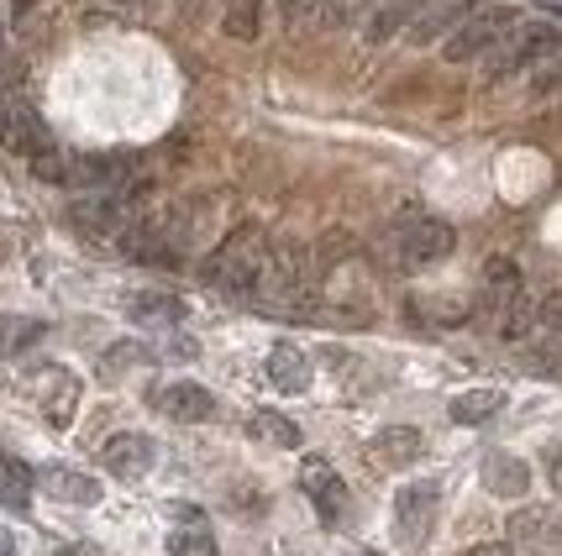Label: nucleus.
<instances>
[{
    "label": "nucleus",
    "instance_id": "f257e3e1",
    "mask_svg": "<svg viewBox=\"0 0 562 556\" xmlns=\"http://www.w3.org/2000/svg\"><path fill=\"white\" fill-rule=\"evenodd\" d=\"M263 273H269V237H263L258 226H237V231L200 263V279H205L211 290L232 294V299H258Z\"/></svg>",
    "mask_w": 562,
    "mask_h": 556
},
{
    "label": "nucleus",
    "instance_id": "f03ea898",
    "mask_svg": "<svg viewBox=\"0 0 562 556\" xmlns=\"http://www.w3.org/2000/svg\"><path fill=\"white\" fill-rule=\"evenodd\" d=\"M515 22H520V16H515L510 5H473L463 22H458V32L441 43L447 64H473V58H484L490 48H499V37H505Z\"/></svg>",
    "mask_w": 562,
    "mask_h": 556
},
{
    "label": "nucleus",
    "instance_id": "7ed1b4c3",
    "mask_svg": "<svg viewBox=\"0 0 562 556\" xmlns=\"http://www.w3.org/2000/svg\"><path fill=\"white\" fill-rule=\"evenodd\" d=\"M0 152H16V158H32V163L43 152H53V137H48V126H43V116L22 95H11V90H0Z\"/></svg>",
    "mask_w": 562,
    "mask_h": 556
},
{
    "label": "nucleus",
    "instance_id": "20e7f679",
    "mask_svg": "<svg viewBox=\"0 0 562 556\" xmlns=\"http://www.w3.org/2000/svg\"><path fill=\"white\" fill-rule=\"evenodd\" d=\"M143 216V205L132 200V190L122 194H85V200H74L69 205V220L85 231V237H116L122 242L126 226Z\"/></svg>",
    "mask_w": 562,
    "mask_h": 556
},
{
    "label": "nucleus",
    "instance_id": "39448f33",
    "mask_svg": "<svg viewBox=\"0 0 562 556\" xmlns=\"http://www.w3.org/2000/svg\"><path fill=\"white\" fill-rule=\"evenodd\" d=\"M562 43V32L552 22H515L505 37H499V48H494V73H515V69H531L541 53H552Z\"/></svg>",
    "mask_w": 562,
    "mask_h": 556
},
{
    "label": "nucleus",
    "instance_id": "423d86ee",
    "mask_svg": "<svg viewBox=\"0 0 562 556\" xmlns=\"http://www.w3.org/2000/svg\"><path fill=\"white\" fill-rule=\"evenodd\" d=\"M437 504H441V488L437 484H405L394 493V535H400V546H420L426 531H431V520H437Z\"/></svg>",
    "mask_w": 562,
    "mask_h": 556
},
{
    "label": "nucleus",
    "instance_id": "0eeeda50",
    "mask_svg": "<svg viewBox=\"0 0 562 556\" xmlns=\"http://www.w3.org/2000/svg\"><path fill=\"white\" fill-rule=\"evenodd\" d=\"M100 462H105V473H116L122 484H137V478L153 473L158 446H153V435H143V431H122L100 446Z\"/></svg>",
    "mask_w": 562,
    "mask_h": 556
},
{
    "label": "nucleus",
    "instance_id": "6e6552de",
    "mask_svg": "<svg viewBox=\"0 0 562 556\" xmlns=\"http://www.w3.org/2000/svg\"><path fill=\"white\" fill-rule=\"evenodd\" d=\"M300 488H305V499L316 504V514L326 520V525H337L347 509V484L337 478V467L326 457H305V467H300Z\"/></svg>",
    "mask_w": 562,
    "mask_h": 556
},
{
    "label": "nucleus",
    "instance_id": "1a4fd4ad",
    "mask_svg": "<svg viewBox=\"0 0 562 556\" xmlns=\"http://www.w3.org/2000/svg\"><path fill=\"white\" fill-rule=\"evenodd\" d=\"M452 247H458V231H452L447 220H416V226H405V237H400V252H405L411 268L441 263V258H452Z\"/></svg>",
    "mask_w": 562,
    "mask_h": 556
},
{
    "label": "nucleus",
    "instance_id": "9d476101",
    "mask_svg": "<svg viewBox=\"0 0 562 556\" xmlns=\"http://www.w3.org/2000/svg\"><path fill=\"white\" fill-rule=\"evenodd\" d=\"M153 405L169 415V420H179V425H200V420H211L216 415V394L211 388L190 384V378H179V384H164L158 394H153Z\"/></svg>",
    "mask_w": 562,
    "mask_h": 556
},
{
    "label": "nucleus",
    "instance_id": "9b49d317",
    "mask_svg": "<svg viewBox=\"0 0 562 556\" xmlns=\"http://www.w3.org/2000/svg\"><path fill=\"white\" fill-rule=\"evenodd\" d=\"M510 541L526 546V552L558 556L562 552V514L558 509H520V514H510Z\"/></svg>",
    "mask_w": 562,
    "mask_h": 556
},
{
    "label": "nucleus",
    "instance_id": "f8f14e48",
    "mask_svg": "<svg viewBox=\"0 0 562 556\" xmlns=\"http://www.w3.org/2000/svg\"><path fill=\"white\" fill-rule=\"evenodd\" d=\"M37 405L48 415V425H69L74 410H79V378H74L69 367H43L37 373Z\"/></svg>",
    "mask_w": 562,
    "mask_h": 556
},
{
    "label": "nucleus",
    "instance_id": "ddd939ff",
    "mask_svg": "<svg viewBox=\"0 0 562 556\" xmlns=\"http://www.w3.org/2000/svg\"><path fill=\"white\" fill-rule=\"evenodd\" d=\"M468 11H473L468 0H420V11L411 16V32H405V37H411L416 48L437 43V37H452V32H458V22H463Z\"/></svg>",
    "mask_w": 562,
    "mask_h": 556
},
{
    "label": "nucleus",
    "instance_id": "4468645a",
    "mask_svg": "<svg viewBox=\"0 0 562 556\" xmlns=\"http://www.w3.org/2000/svg\"><path fill=\"white\" fill-rule=\"evenodd\" d=\"M420 452H426V435H420L416 425H390V431H379L368 441V462H373V467H390V473L420 462Z\"/></svg>",
    "mask_w": 562,
    "mask_h": 556
},
{
    "label": "nucleus",
    "instance_id": "2eb2a0df",
    "mask_svg": "<svg viewBox=\"0 0 562 556\" xmlns=\"http://www.w3.org/2000/svg\"><path fill=\"white\" fill-rule=\"evenodd\" d=\"M311 358H305V347H294V341H279L269 352V378L273 388H284V394H305L311 388Z\"/></svg>",
    "mask_w": 562,
    "mask_h": 556
},
{
    "label": "nucleus",
    "instance_id": "dca6fc26",
    "mask_svg": "<svg viewBox=\"0 0 562 556\" xmlns=\"http://www.w3.org/2000/svg\"><path fill=\"white\" fill-rule=\"evenodd\" d=\"M484 488H490L494 499H526V488H531V467L510 452H494L484 457Z\"/></svg>",
    "mask_w": 562,
    "mask_h": 556
},
{
    "label": "nucleus",
    "instance_id": "f3484780",
    "mask_svg": "<svg viewBox=\"0 0 562 556\" xmlns=\"http://www.w3.org/2000/svg\"><path fill=\"white\" fill-rule=\"evenodd\" d=\"M37 484L48 488L53 499H64V504H100V484L90 473H74V467H43L37 473Z\"/></svg>",
    "mask_w": 562,
    "mask_h": 556
},
{
    "label": "nucleus",
    "instance_id": "a211bd4d",
    "mask_svg": "<svg viewBox=\"0 0 562 556\" xmlns=\"http://www.w3.org/2000/svg\"><path fill=\"white\" fill-rule=\"evenodd\" d=\"M126 315L137 326H179L184 320V299L179 294H164V290H143L126 299Z\"/></svg>",
    "mask_w": 562,
    "mask_h": 556
},
{
    "label": "nucleus",
    "instance_id": "6ab92c4d",
    "mask_svg": "<svg viewBox=\"0 0 562 556\" xmlns=\"http://www.w3.org/2000/svg\"><path fill=\"white\" fill-rule=\"evenodd\" d=\"M284 22H290V32H326L347 16L342 0H284Z\"/></svg>",
    "mask_w": 562,
    "mask_h": 556
},
{
    "label": "nucleus",
    "instance_id": "aec40b11",
    "mask_svg": "<svg viewBox=\"0 0 562 556\" xmlns=\"http://www.w3.org/2000/svg\"><path fill=\"white\" fill-rule=\"evenodd\" d=\"M48 337V326L37 315H0V358H22Z\"/></svg>",
    "mask_w": 562,
    "mask_h": 556
},
{
    "label": "nucleus",
    "instance_id": "412c9836",
    "mask_svg": "<svg viewBox=\"0 0 562 556\" xmlns=\"http://www.w3.org/2000/svg\"><path fill=\"white\" fill-rule=\"evenodd\" d=\"M499 410H505V394H499V388H468V394H458V399L447 405V415H452L458 425H484V420H494Z\"/></svg>",
    "mask_w": 562,
    "mask_h": 556
},
{
    "label": "nucleus",
    "instance_id": "4be33fe9",
    "mask_svg": "<svg viewBox=\"0 0 562 556\" xmlns=\"http://www.w3.org/2000/svg\"><path fill=\"white\" fill-rule=\"evenodd\" d=\"M416 11H420V0H379L368 11V43H390L400 26H411Z\"/></svg>",
    "mask_w": 562,
    "mask_h": 556
},
{
    "label": "nucleus",
    "instance_id": "5701e85b",
    "mask_svg": "<svg viewBox=\"0 0 562 556\" xmlns=\"http://www.w3.org/2000/svg\"><path fill=\"white\" fill-rule=\"evenodd\" d=\"M32 484H37V473L22 457H0V509H26Z\"/></svg>",
    "mask_w": 562,
    "mask_h": 556
},
{
    "label": "nucleus",
    "instance_id": "b1692460",
    "mask_svg": "<svg viewBox=\"0 0 562 556\" xmlns=\"http://www.w3.org/2000/svg\"><path fill=\"white\" fill-rule=\"evenodd\" d=\"M247 435H252V441H269V446H300V425L279 410H258L247 420Z\"/></svg>",
    "mask_w": 562,
    "mask_h": 556
},
{
    "label": "nucleus",
    "instance_id": "393cba45",
    "mask_svg": "<svg viewBox=\"0 0 562 556\" xmlns=\"http://www.w3.org/2000/svg\"><path fill=\"white\" fill-rule=\"evenodd\" d=\"M221 26H226V37H237V43H252V37H258V26H263V0H226V11H221Z\"/></svg>",
    "mask_w": 562,
    "mask_h": 556
},
{
    "label": "nucleus",
    "instance_id": "a878e982",
    "mask_svg": "<svg viewBox=\"0 0 562 556\" xmlns=\"http://www.w3.org/2000/svg\"><path fill=\"white\" fill-rule=\"evenodd\" d=\"M169 556H221L216 541L205 525H190V531H173L169 535Z\"/></svg>",
    "mask_w": 562,
    "mask_h": 556
},
{
    "label": "nucleus",
    "instance_id": "bb28decb",
    "mask_svg": "<svg viewBox=\"0 0 562 556\" xmlns=\"http://www.w3.org/2000/svg\"><path fill=\"white\" fill-rule=\"evenodd\" d=\"M143 358H147L143 347H132V341H122V347H111V352H105V373H122V367L143 363Z\"/></svg>",
    "mask_w": 562,
    "mask_h": 556
},
{
    "label": "nucleus",
    "instance_id": "cd10ccee",
    "mask_svg": "<svg viewBox=\"0 0 562 556\" xmlns=\"http://www.w3.org/2000/svg\"><path fill=\"white\" fill-rule=\"evenodd\" d=\"M537 320L547 326V331H562V290H552L547 299L537 305Z\"/></svg>",
    "mask_w": 562,
    "mask_h": 556
},
{
    "label": "nucleus",
    "instance_id": "c85d7f7f",
    "mask_svg": "<svg viewBox=\"0 0 562 556\" xmlns=\"http://www.w3.org/2000/svg\"><path fill=\"white\" fill-rule=\"evenodd\" d=\"M463 556H515V546H505V541H484V546H468Z\"/></svg>",
    "mask_w": 562,
    "mask_h": 556
},
{
    "label": "nucleus",
    "instance_id": "c756f323",
    "mask_svg": "<svg viewBox=\"0 0 562 556\" xmlns=\"http://www.w3.org/2000/svg\"><path fill=\"white\" fill-rule=\"evenodd\" d=\"M547 478H552V488L562 493V446H552V452H547Z\"/></svg>",
    "mask_w": 562,
    "mask_h": 556
},
{
    "label": "nucleus",
    "instance_id": "7c9ffc66",
    "mask_svg": "<svg viewBox=\"0 0 562 556\" xmlns=\"http://www.w3.org/2000/svg\"><path fill=\"white\" fill-rule=\"evenodd\" d=\"M58 556H100V552H95V546H90V541H74V546H64V552H58Z\"/></svg>",
    "mask_w": 562,
    "mask_h": 556
},
{
    "label": "nucleus",
    "instance_id": "2f4dec72",
    "mask_svg": "<svg viewBox=\"0 0 562 556\" xmlns=\"http://www.w3.org/2000/svg\"><path fill=\"white\" fill-rule=\"evenodd\" d=\"M5 32H11V0H0V48H5Z\"/></svg>",
    "mask_w": 562,
    "mask_h": 556
},
{
    "label": "nucleus",
    "instance_id": "473e14b6",
    "mask_svg": "<svg viewBox=\"0 0 562 556\" xmlns=\"http://www.w3.org/2000/svg\"><path fill=\"white\" fill-rule=\"evenodd\" d=\"M111 5H126V11H147L153 0H111Z\"/></svg>",
    "mask_w": 562,
    "mask_h": 556
},
{
    "label": "nucleus",
    "instance_id": "72a5a7b5",
    "mask_svg": "<svg viewBox=\"0 0 562 556\" xmlns=\"http://www.w3.org/2000/svg\"><path fill=\"white\" fill-rule=\"evenodd\" d=\"M0 556H16V541H11L5 531H0Z\"/></svg>",
    "mask_w": 562,
    "mask_h": 556
},
{
    "label": "nucleus",
    "instance_id": "f704fd0d",
    "mask_svg": "<svg viewBox=\"0 0 562 556\" xmlns=\"http://www.w3.org/2000/svg\"><path fill=\"white\" fill-rule=\"evenodd\" d=\"M184 11H200V0H184Z\"/></svg>",
    "mask_w": 562,
    "mask_h": 556
}]
</instances>
